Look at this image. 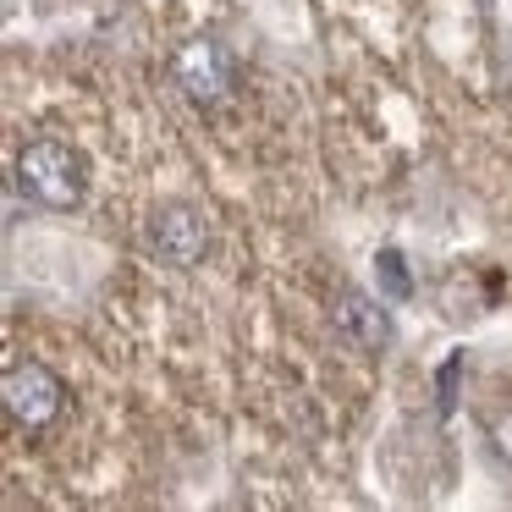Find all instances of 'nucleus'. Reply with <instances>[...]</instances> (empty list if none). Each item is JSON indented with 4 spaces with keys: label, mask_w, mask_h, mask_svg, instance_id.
<instances>
[{
    "label": "nucleus",
    "mask_w": 512,
    "mask_h": 512,
    "mask_svg": "<svg viewBox=\"0 0 512 512\" xmlns=\"http://www.w3.org/2000/svg\"><path fill=\"white\" fill-rule=\"evenodd\" d=\"M6 424L12 446H34V457L61 452L56 485H94V468L116 452V397L94 386V364L72 353V369L50 358V347L12 342L6 353Z\"/></svg>",
    "instance_id": "1"
},
{
    "label": "nucleus",
    "mask_w": 512,
    "mask_h": 512,
    "mask_svg": "<svg viewBox=\"0 0 512 512\" xmlns=\"http://www.w3.org/2000/svg\"><path fill=\"white\" fill-rule=\"evenodd\" d=\"M171 78H177V89L188 94V100L215 105V100L232 94L237 67H232V56H226L215 39H193V45H182L177 56H171Z\"/></svg>",
    "instance_id": "3"
},
{
    "label": "nucleus",
    "mask_w": 512,
    "mask_h": 512,
    "mask_svg": "<svg viewBox=\"0 0 512 512\" xmlns=\"http://www.w3.org/2000/svg\"><path fill=\"white\" fill-rule=\"evenodd\" d=\"M12 182L17 193L39 204V210H56L72 215L89 204L94 188V166H89V149L78 138H56V133H39L28 144L12 149Z\"/></svg>",
    "instance_id": "2"
},
{
    "label": "nucleus",
    "mask_w": 512,
    "mask_h": 512,
    "mask_svg": "<svg viewBox=\"0 0 512 512\" xmlns=\"http://www.w3.org/2000/svg\"><path fill=\"white\" fill-rule=\"evenodd\" d=\"M380 276H386L391 298H408V276H402V259L397 254H380Z\"/></svg>",
    "instance_id": "4"
}]
</instances>
